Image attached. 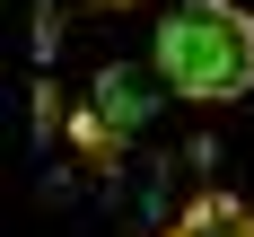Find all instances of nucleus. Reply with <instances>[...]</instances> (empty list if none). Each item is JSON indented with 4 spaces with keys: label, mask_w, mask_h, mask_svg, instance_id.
I'll return each instance as SVG.
<instances>
[{
    "label": "nucleus",
    "mask_w": 254,
    "mask_h": 237,
    "mask_svg": "<svg viewBox=\"0 0 254 237\" xmlns=\"http://www.w3.org/2000/svg\"><path fill=\"white\" fill-rule=\"evenodd\" d=\"M176 237H254V202H228V193H210L176 220Z\"/></svg>",
    "instance_id": "f03ea898"
},
{
    "label": "nucleus",
    "mask_w": 254,
    "mask_h": 237,
    "mask_svg": "<svg viewBox=\"0 0 254 237\" xmlns=\"http://www.w3.org/2000/svg\"><path fill=\"white\" fill-rule=\"evenodd\" d=\"M158 79L193 105H237L254 88V18L237 0H184L158 18V44H149Z\"/></svg>",
    "instance_id": "f257e3e1"
},
{
    "label": "nucleus",
    "mask_w": 254,
    "mask_h": 237,
    "mask_svg": "<svg viewBox=\"0 0 254 237\" xmlns=\"http://www.w3.org/2000/svg\"><path fill=\"white\" fill-rule=\"evenodd\" d=\"M167 237H176V229H167Z\"/></svg>",
    "instance_id": "39448f33"
},
{
    "label": "nucleus",
    "mask_w": 254,
    "mask_h": 237,
    "mask_svg": "<svg viewBox=\"0 0 254 237\" xmlns=\"http://www.w3.org/2000/svg\"><path fill=\"white\" fill-rule=\"evenodd\" d=\"M105 9H123V0H105Z\"/></svg>",
    "instance_id": "20e7f679"
},
{
    "label": "nucleus",
    "mask_w": 254,
    "mask_h": 237,
    "mask_svg": "<svg viewBox=\"0 0 254 237\" xmlns=\"http://www.w3.org/2000/svg\"><path fill=\"white\" fill-rule=\"evenodd\" d=\"M97 105H105V123H123V132L149 123V88H140L131 71H105V79H97Z\"/></svg>",
    "instance_id": "7ed1b4c3"
}]
</instances>
